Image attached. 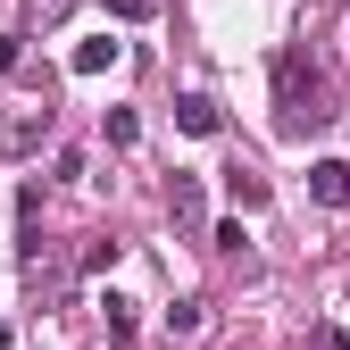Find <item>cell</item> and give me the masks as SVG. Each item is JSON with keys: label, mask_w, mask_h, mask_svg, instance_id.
I'll use <instances>...</instances> for the list:
<instances>
[{"label": "cell", "mask_w": 350, "mask_h": 350, "mask_svg": "<svg viewBox=\"0 0 350 350\" xmlns=\"http://www.w3.org/2000/svg\"><path fill=\"white\" fill-rule=\"evenodd\" d=\"M109 9H117L125 25H142V17H159V0H109Z\"/></svg>", "instance_id": "cell-13"}, {"label": "cell", "mask_w": 350, "mask_h": 350, "mask_svg": "<svg viewBox=\"0 0 350 350\" xmlns=\"http://www.w3.org/2000/svg\"><path fill=\"white\" fill-rule=\"evenodd\" d=\"M309 192H317L325 208H350V167H342V159H317V167H309Z\"/></svg>", "instance_id": "cell-7"}, {"label": "cell", "mask_w": 350, "mask_h": 350, "mask_svg": "<svg viewBox=\"0 0 350 350\" xmlns=\"http://www.w3.org/2000/svg\"><path fill=\"white\" fill-rule=\"evenodd\" d=\"M226 184H234V200H242V208H267V175H250V167H234Z\"/></svg>", "instance_id": "cell-9"}, {"label": "cell", "mask_w": 350, "mask_h": 350, "mask_svg": "<svg viewBox=\"0 0 350 350\" xmlns=\"http://www.w3.org/2000/svg\"><path fill=\"white\" fill-rule=\"evenodd\" d=\"M83 275H100V267H117V242H83V258H75Z\"/></svg>", "instance_id": "cell-11"}, {"label": "cell", "mask_w": 350, "mask_h": 350, "mask_svg": "<svg viewBox=\"0 0 350 350\" xmlns=\"http://www.w3.org/2000/svg\"><path fill=\"white\" fill-rule=\"evenodd\" d=\"M92 309H100V325H109V342H117V350H125V342L142 334V317H134V300H125V292H100Z\"/></svg>", "instance_id": "cell-4"}, {"label": "cell", "mask_w": 350, "mask_h": 350, "mask_svg": "<svg viewBox=\"0 0 350 350\" xmlns=\"http://www.w3.org/2000/svg\"><path fill=\"white\" fill-rule=\"evenodd\" d=\"M175 125H184L192 142H208V134H217L226 117H217V100H208V92H184V100H175Z\"/></svg>", "instance_id": "cell-6"}, {"label": "cell", "mask_w": 350, "mask_h": 350, "mask_svg": "<svg viewBox=\"0 0 350 350\" xmlns=\"http://www.w3.org/2000/svg\"><path fill=\"white\" fill-rule=\"evenodd\" d=\"M25 67V33H0V75H17Z\"/></svg>", "instance_id": "cell-12"}, {"label": "cell", "mask_w": 350, "mask_h": 350, "mask_svg": "<svg viewBox=\"0 0 350 350\" xmlns=\"http://www.w3.org/2000/svg\"><path fill=\"white\" fill-rule=\"evenodd\" d=\"M0 350H9V325H0Z\"/></svg>", "instance_id": "cell-14"}, {"label": "cell", "mask_w": 350, "mask_h": 350, "mask_svg": "<svg viewBox=\"0 0 350 350\" xmlns=\"http://www.w3.org/2000/svg\"><path fill=\"white\" fill-rule=\"evenodd\" d=\"M109 142L134 150V142H142V117H134V109H109Z\"/></svg>", "instance_id": "cell-10"}, {"label": "cell", "mask_w": 350, "mask_h": 350, "mask_svg": "<svg viewBox=\"0 0 350 350\" xmlns=\"http://www.w3.org/2000/svg\"><path fill=\"white\" fill-rule=\"evenodd\" d=\"M167 217L184 234H208V184H200V175H184V167L167 175Z\"/></svg>", "instance_id": "cell-3"}, {"label": "cell", "mask_w": 350, "mask_h": 350, "mask_svg": "<svg viewBox=\"0 0 350 350\" xmlns=\"http://www.w3.org/2000/svg\"><path fill=\"white\" fill-rule=\"evenodd\" d=\"M75 75H100V67H117V42L100 33V42H75V59H67Z\"/></svg>", "instance_id": "cell-8"}, {"label": "cell", "mask_w": 350, "mask_h": 350, "mask_svg": "<svg viewBox=\"0 0 350 350\" xmlns=\"http://www.w3.org/2000/svg\"><path fill=\"white\" fill-rule=\"evenodd\" d=\"M51 134H59V109H51V100H42V109H17L9 134H0V159H33Z\"/></svg>", "instance_id": "cell-2"}, {"label": "cell", "mask_w": 350, "mask_h": 350, "mask_svg": "<svg viewBox=\"0 0 350 350\" xmlns=\"http://www.w3.org/2000/svg\"><path fill=\"white\" fill-rule=\"evenodd\" d=\"M217 325V309H208V300H175V309H167V342H200Z\"/></svg>", "instance_id": "cell-5"}, {"label": "cell", "mask_w": 350, "mask_h": 350, "mask_svg": "<svg viewBox=\"0 0 350 350\" xmlns=\"http://www.w3.org/2000/svg\"><path fill=\"white\" fill-rule=\"evenodd\" d=\"M325 125H334V100H325V75L309 67V51H275V134L317 142Z\"/></svg>", "instance_id": "cell-1"}]
</instances>
